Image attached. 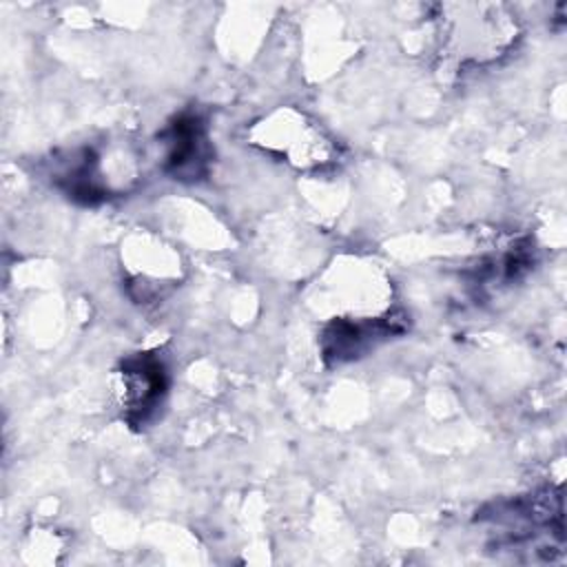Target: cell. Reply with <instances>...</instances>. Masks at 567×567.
I'll use <instances>...</instances> for the list:
<instances>
[{
  "mask_svg": "<svg viewBox=\"0 0 567 567\" xmlns=\"http://www.w3.org/2000/svg\"><path fill=\"white\" fill-rule=\"evenodd\" d=\"M164 363L153 354H135L122 361L115 370L113 394L122 416L131 425L146 423L162 405L166 394Z\"/></svg>",
  "mask_w": 567,
  "mask_h": 567,
  "instance_id": "obj_4",
  "label": "cell"
},
{
  "mask_svg": "<svg viewBox=\"0 0 567 567\" xmlns=\"http://www.w3.org/2000/svg\"><path fill=\"white\" fill-rule=\"evenodd\" d=\"M122 270L128 295L140 303H153L182 279V259L162 237L137 233L122 246Z\"/></svg>",
  "mask_w": 567,
  "mask_h": 567,
  "instance_id": "obj_3",
  "label": "cell"
},
{
  "mask_svg": "<svg viewBox=\"0 0 567 567\" xmlns=\"http://www.w3.org/2000/svg\"><path fill=\"white\" fill-rule=\"evenodd\" d=\"M248 140L297 171H323L339 159V146L328 131L295 106H279L252 122Z\"/></svg>",
  "mask_w": 567,
  "mask_h": 567,
  "instance_id": "obj_2",
  "label": "cell"
},
{
  "mask_svg": "<svg viewBox=\"0 0 567 567\" xmlns=\"http://www.w3.org/2000/svg\"><path fill=\"white\" fill-rule=\"evenodd\" d=\"M434 20L439 55L456 71L498 62L520 38L518 18L505 4H441Z\"/></svg>",
  "mask_w": 567,
  "mask_h": 567,
  "instance_id": "obj_1",
  "label": "cell"
},
{
  "mask_svg": "<svg viewBox=\"0 0 567 567\" xmlns=\"http://www.w3.org/2000/svg\"><path fill=\"white\" fill-rule=\"evenodd\" d=\"M162 140L166 148V173H171L175 179L188 182H195L206 175L210 164V144L206 126L197 115L184 113L175 117L162 133Z\"/></svg>",
  "mask_w": 567,
  "mask_h": 567,
  "instance_id": "obj_5",
  "label": "cell"
}]
</instances>
